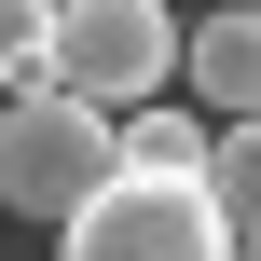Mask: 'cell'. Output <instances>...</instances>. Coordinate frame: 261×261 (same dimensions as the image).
Masks as SVG:
<instances>
[{
    "label": "cell",
    "mask_w": 261,
    "mask_h": 261,
    "mask_svg": "<svg viewBox=\"0 0 261 261\" xmlns=\"http://www.w3.org/2000/svg\"><path fill=\"white\" fill-rule=\"evenodd\" d=\"M206 193H220V234L261 248V124H220L206 138Z\"/></svg>",
    "instance_id": "6"
},
{
    "label": "cell",
    "mask_w": 261,
    "mask_h": 261,
    "mask_svg": "<svg viewBox=\"0 0 261 261\" xmlns=\"http://www.w3.org/2000/svg\"><path fill=\"white\" fill-rule=\"evenodd\" d=\"M41 83L55 96H83V110H151L165 83H179V0H55V55H41Z\"/></svg>",
    "instance_id": "1"
},
{
    "label": "cell",
    "mask_w": 261,
    "mask_h": 261,
    "mask_svg": "<svg viewBox=\"0 0 261 261\" xmlns=\"http://www.w3.org/2000/svg\"><path fill=\"white\" fill-rule=\"evenodd\" d=\"M248 14H261V0H248Z\"/></svg>",
    "instance_id": "8"
},
{
    "label": "cell",
    "mask_w": 261,
    "mask_h": 261,
    "mask_svg": "<svg viewBox=\"0 0 261 261\" xmlns=\"http://www.w3.org/2000/svg\"><path fill=\"white\" fill-rule=\"evenodd\" d=\"M179 96L206 124H261V14L248 0H220V14L179 28Z\"/></svg>",
    "instance_id": "4"
},
{
    "label": "cell",
    "mask_w": 261,
    "mask_h": 261,
    "mask_svg": "<svg viewBox=\"0 0 261 261\" xmlns=\"http://www.w3.org/2000/svg\"><path fill=\"white\" fill-rule=\"evenodd\" d=\"M41 55H55V0H0V83L14 96L41 83Z\"/></svg>",
    "instance_id": "7"
},
{
    "label": "cell",
    "mask_w": 261,
    "mask_h": 261,
    "mask_svg": "<svg viewBox=\"0 0 261 261\" xmlns=\"http://www.w3.org/2000/svg\"><path fill=\"white\" fill-rule=\"evenodd\" d=\"M124 165L138 179H206V124L179 96H151V110H124Z\"/></svg>",
    "instance_id": "5"
},
{
    "label": "cell",
    "mask_w": 261,
    "mask_h": 261,
    "mask_svg": "<svg viewBox=\"0 0 261 261\" xmlns=\"http://www.w3.org/2000/svg\"><path fill=\"white\" fill-rule=\"evenodd\" d=\"M55 261H234V234H220V193L206 179H110L96 206H69L55 220Z\"/></svg>",
    "instance_id": "3"
},
{
    "label": "cell",
    "mask_w": 261,
    "mask_h": 261,
    "mask_svg": "<svg viewBox=\"0 0 261 261\" xmlns=\"http://www.w3.org/2000/svg\"><path fill=\"white\" fill-rule=\"evenodd\" d=\"M110 179H124V124H110V110H83V96H55V83H28V96L0 110V206L69 220V206H96Z\"/></svg>",
    "instance_id": "2"
}]
</instances>
